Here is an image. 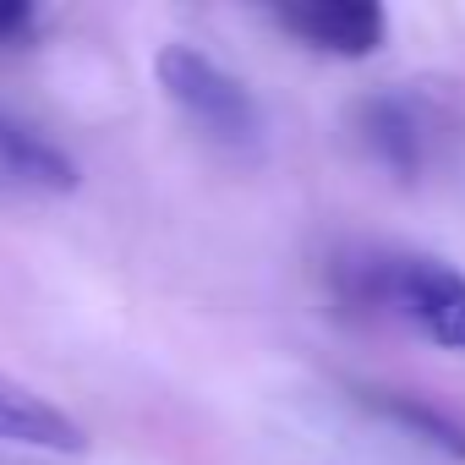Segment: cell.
<instances>
[{
    "instance_id": "cell-1",
    "label": "cell",
    "mask_w": 465,
    "mask_h": 465,
    "mask_svg": "<svg viewBox=\"0 0 465 465\" xmlns=\"http://www.w3.org/2000/svg\"><path fill=\"white\" fill-rule=\"evenodd\" d=\"M340 285L356 307H372L421 340L465 356V269L438 252L372 247L340 263Z\"/></svg>"
},
{
    "instance_id": "cell-2",
    "label": "cell",
    "mask_w": 465,
    "mask_h": 465,
    "mask_svg": "<svg viewBox=\"0 0 465 465\" xmlns=\"http://www.w3.org/2000/svg\"><path fill=\"white\" fill-rule=\"evenodd\" d=\"M465 132V94L432 83H389L351 104V143L389 175H432Z\"/></svg>"
},
{
    "instance_id": "cell-3",
    "label": "cell",
    "mask_w": 465,
    "mask_h": 465,
    "mask_svg": "<svg viewBox=\"0 0 465 465\" xmlns=\"http://www.w3.org/2000/svg\"><path fill=\"white\" fill-rule=\"evenodd\" d=\"M153 77H159L164 99L175 104V115L203 143H213L230 159H258L263 153L269 121H263L258 94L230 66H219L208 50H197V45H164L153 55Z\"/></svg>"
},
{
    "instance_id": "cell-4",
    "label": "cell",
    "mask_w": 465,
    "mask_h": 465,
    "mask_svg": "<svg viewBox=\"0 0 465 465\" xmlns=\"http://www.w3.org/2000/svg\"><path fill=\"white\" fill-rule=\"evenodd\" d=\"M274 23L307 50L340 61H367L389 45V12L378 0H302V6H280Z\"/></svg>"
},
{
    "instance_id": "cell-5",
    "label": "cell",
    "mask_w": 465,
    "mask_h": 465,
    "mask_svg": "<svg viewBox=\"0 0 465 465\" xmlns=\"http://www.w3.org/2000/svg\"><path fill=\"white\" fill-rule=\"evenodd\" d=\"M77 181H83L77 159L50 132L0 110V186L23 197H66L77 192Z\"/></svg>"
},
{
    "instance_id": "cell-6",
    "label": "cell",
    "mask_w": 465,
    "mask_h": 465,
    "mask_svg": "<svg viewBox=\"0 0 465 465\" xmlns=\"http://www.w3.org/2000/svg\"><path fill=\"white\" fill-rule=\"evenodd\" d=\"M0 443L45 449V454H83L88 449V432L55 400H45L39 389H28V383H17V378L0 372Z\"/></svg>"
},
{
    "instance_id": "cell-7",
    "label": "cell",
    "mask_w": 465,
    "mask_h": 465,
    "mask_svg": "<svg viewBox=\"0 0 465 465\" xmlns=\"http://www.w3.org/2000/svg\"><path fill=\"white\" fill-rule=\"evenodd\" d=\"M356 400L378 421H389L394 432H405L411 443H421V449H432L443 460H465V421H454L443 405H432V400H421L411 389H383V383L356 389Z\"/></svg>"
},
{
    "instance_id": "cell-8",
    "label": "cell",
    "mask_w": 465,
    "mask_h": 465,
    "mask_svg": "<svg viewBox=\"0 0 465 465\" xmlns=\"http://www.w3.org/2000/svg\"><path fill=\"white\" fill-rule=\"evenodd\" d=\"M34 34V12L28 6H0V45H17Z\"/></svg>"
}]
</instances>
